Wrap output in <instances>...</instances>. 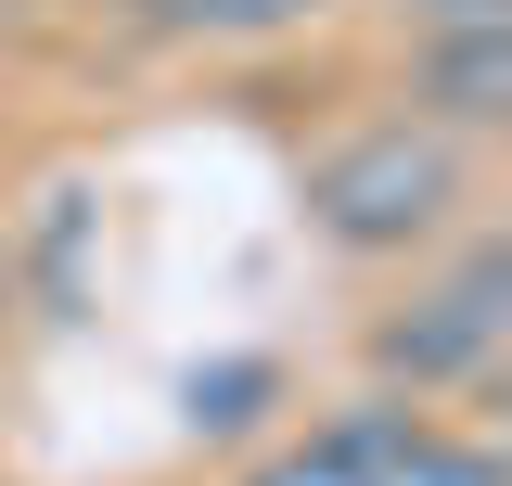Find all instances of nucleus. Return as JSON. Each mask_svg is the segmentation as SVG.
Returning a JSON list of instances; mask_svg holds the SVG:
<instances>
[{
    "label": "nucleus",
    "instance_id": "obj_1",
    "mask_svg": "<svg viewBox=\"0 0 512 486\" xmlns=\"http://www.w3.org/2000/svg\"><path fill=\"white\" fill-rule=\"evenodd\" d=\"M295 205H308V231L333 256H423L474 205V154L448 128H423V116H372V128H346L333 154H308Z\"/></svg>",
    "mask_w": 512,
    "mask_h": 486
},
{
    "label": "nucleus",
    "instance_id": "obj_2",
    "mask_svg": "<svg viewBox=\"0 0 512 486\" xmlns=\"http://www.w3.org/2000/svg\"><path fill=\"white\" fill-rule=\"evenodd\" d=\"M244 486H512L500 448L487 435H461L436 397H346V410H320L308 435H282Z\"/></svg>",
    "mask_w": 512,
    "mask_h": 486
},
{
    "label": "nucleus",
    "instance_id": "obj_3",
    "mask_svg": "<svg viewBox=\"0 0 512 486\" xmlns=\"http://www.w3.org/2000/svg\"><path fill=\"white\" fill-rule=\"evenodd\" d=\"M500 346H512V256L461 243L397 320H372V384L384 397H461L500 371Z\"/></svg>",
    "mask_w": 512,
    "mask_h": 486
},
{
    "label": "nucleus",
    "instance_id": "obj_4",
    "mask_svg": "<svg viewBox=\"0 0 512 486\" xmlns=\"http://www.w3.org/2000/svg\"><path fill=\"white\" fill-rule=\"evenodd\" d=\"M410 116L448 128V141H474V128L512 116V13H487V26H423V52H410Z\"/></svg>",
    "mask_w": 512,
    "mask_h": 486
},
{
    "label": "nucleus",
    "instance_id": "obj_5",
    "mask_svg": "<svg viewBox=\"0 0 512 486\" xmlns=\"http://www.w3.org/2000/svg\"><path fill=\"white\" fill-rule=\"evenodd\" d=\"M282 410V359H192L180 371V423H192V448H244L256 423Z\"/></svg>",
    "mask_w": 512,
    "mask_h": 486
},
{
    "label": "nucleus",
    "instance_id": "obj_6",
    "mask_svg": "<svg viewBox=\"0 0 512 486\" xmlns=\"http://www.w3.org/2000/svg\"><path fill=\"white\" fill-rule=\"evenodd\" d=\"M320 13L333 0H154V26H180V39H295Z\"/></svg>",
    "mask_w": 512,
    "mask_h": 486
},
{
    "label": "nucleus",
    "instance_id": "obj_7",
    "mask_svg": "<svg viewBox=\"0 0 512 486\" xmlns=\"http://www.w3.org/2000/svg\"><path fill=\"white\" fill-rule=\"evenodd\" d=\"M487 13H512V0H423V26H487Z\"/></svg>",
    "mask_w": 512,
    "mask_h": 486
},
{
    "label": "nucleus",
    "instance_id": "obj_8",
    "mask_svg": "<svg viewBox=\"0 0 512 486\" xmlns=\"http://www.w3.org/2000/svg\"><path fill=\"white\" fill-rule=\"evenodd\" d=\"M0 320H13V269H0Z\"/></svg>",
    "mask_w": 512,
    "mask_h": 486
}]
</instances>
